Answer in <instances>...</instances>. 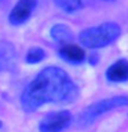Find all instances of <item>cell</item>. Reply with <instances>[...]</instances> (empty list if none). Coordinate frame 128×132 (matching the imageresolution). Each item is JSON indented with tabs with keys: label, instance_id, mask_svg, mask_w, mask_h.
I'll return each instance as SVG.
<instances>
[{
	"label": "cell",
	"instance_id": "cell-3",
	"mask_svg": "<svg viewBox=\"0 0 128 132\" xmlns=\"http://www.w3.org/2000/svg\"><path fill=\"white\" fill-rule=\"evenodd\" d=\"M123 106H128L127 96H113V98L102 99V101H99L97 103H94V105H91L90 107H87L80 114V117H78V125L80 127L90 125L99 116L105 114L113 109H117V107H123Z\"/></svg>",
	"mask_w": 128,
	"mask_h": 132
},
{
	"label": "cell",
	"instance_id": "cell-5",
	"mask_svg": "<svg viewBox=\"0 0 128 132\" xmlns=\"http://www.w3.org/2000/svg\"><path fill=\"white\" fill-rule=\"evenodd\" d=\"M35 7H36V0H19L15 4V7L12 8V11L10 12L8 19H10V22L12 25L23 23L32 15Z\"/></svg>",
	"mask_w": 128,
	"mask_h": 132
},
{
	"label": "cell",
	"instance_id": "cell-8",
	"mask_svg": "<svg viewBox=\"0 0 128 132\" xmlns=\"http://www.w3.org/2000/svg\"><path fill=\"white\" fill-rule=\"evenodd\" d=\"M59 55L63 58L65 61L70 62V63H81L85 59V52L84 50L78 45L74 44H65L62 45L59 50Z\"/></svg>",
	"mask_w": 128,
	"mask_h": 132
},
{
	"label": "cell",
	"instance_id": "cell-1",
	"mask_svg": "<svg viewBox=\"0 0 128 132\" xmlns=\"http://www.w3.org/2000/svg\"><path fill=\"white\" fill-rule=\"evenodd\" d=\"M77 85L65 70L51 66L35 77L22 94V106L26 111L36 110L44 103L72 102L77 98Z\"/></svg>",
	"mask_w": 128,
	"mask_h": 132
},
{
	"label": "cell",
	"instance_id": "cell-9",
	"mask_svg": "<svg viewBox=\"0 0 128 132\" xmlns=\"http://www.w3.org/2000/svg\"><path fill=\"white\" fill-rule=\"evenodd\" d=\"M51 36L52 39L62 44H69L73 40V32L70 30V28H68L66 25H55L51 29Z\"/></svg>",
	"mask_w": 128,
	"mask_h": 132
},
{
	"label": "cell",
	"instance_id": "cell-13",
	"mask_svg": "<svg viewBox=\"0 0 128 132\" xmlns=\"http://www.w3.org/2000/svg\"><path fill=\"white\" fill-rule=\"evenodd\" d=\"M0 2H3V0H0Z\"/></svg>",
	"mask_w": 128,
	"mask_h": 132
},
{
	"label": "cell",
	"instance_id": "cell-7",
	"mask_svg": "<svg viewBox=\"0 0 128 132\" xmlns=\"http://www.w3.org/2000/svg\"><path fill=\"white\" fill-rule=\"evenodd\" d=\"M106 77L113 82H121L128 80V61L118 59L107 69Z\"/></svg>",
	"mask_w": 128,
	"mask_h": 132
},
{
	"label": "cell",
	"instance_id": "cell-11",
	"mask_svg": "<svg viewBox=\"0 0 128 132\" xmlns=\"http://www.w3.org/2000/svg\"><path fill=\"white\" fill-rule=\"evenodd\" d=\"M45 56V52L39 47H33L26 54V62L28 63H37V62L43 61Z\"/></svg>",
	"mask_w": 128,
	"mask_h": 132
},
{
	"label": "cell",
	"instance_id": "cell-10",
	"mask_svg": "<svg viewBox=\"0 0 128 132\" xmlns=\"http://www.w3.org/2000/svg\"><path fill=\"white\" fill-rule=\"evenodd\" d=\"M59 8H62L66 12H74L81 8V0H54Z\"/></svg>",
	"mask_w": 128,
	"mask_h": 132
},
{
	"label": "cell",
	"instance_id": "cell-6",
	"mask_svg": "<svg viewBox=\"0 0 128 132\" xmlns=\"http://www.w3.org/2000/svg\"><path fill=\"white\" fill-rule=\"evenodd\" d=\"M17 62L15 48L7 41H0V72L11 70Z\"/></svg>",
	"mask_w": 128,
	"mask_h": 132
},
{
	"label": "cell",
	"instance_id": "cell-4",
	"mask_svg": "<svg viewBox=\"0 0 128 132\" xmlns=\"http://www.w3.org/2000/svg\"><path fill=\"white\" fill-rule=\"evenodd\" d=\"M72 121V116L69 111L62 110V111H55L51 113L41 120L39 129L41 132H59L65 129L66 127Z\"/></svg>",
	"mask_w": 128,
	"mask_h": 132
},
{
	"label": "cell",
	"instance_id": "cell-2",
	"mask_svg": "<svg viewBox=\"0 0 128 132\" xmlns=\"http://www.w3.org/2000/svg\"><path fill=\"white\" fill-rule=\"evenodd\" d=\"M120 33H121V29L117 23L106 22L83 30L78 36V40L87 48H102L111 44L116 39H118Z\"/></svg>",
	"mask_w": 128,
	"mask_h": 132
},
{
	"label": "cell",
	"instance_id": "cell-12",
	"mask_svg": "<svg viewBox=\"0 0 128 132\" xmlns=\"http://www.w3.org/2000/svg\"><path fill=\"white\" fill-rule=\"evenodd\" d=\"M0 127H2V122H0Z\"/></svg>",
	"mask_w": 128,
	"mask_h": 132
}]
</instances>
